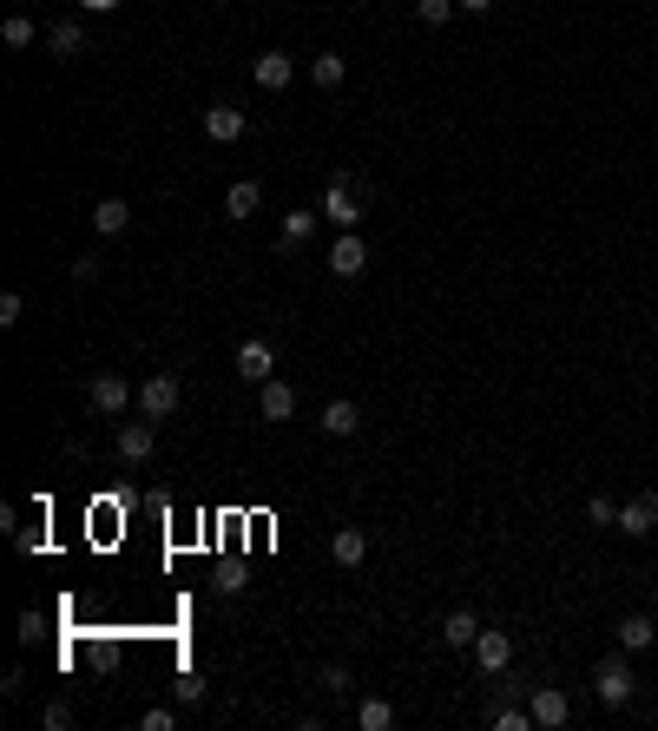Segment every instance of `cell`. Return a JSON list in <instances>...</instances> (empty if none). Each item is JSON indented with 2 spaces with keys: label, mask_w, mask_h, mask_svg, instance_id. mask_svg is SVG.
Wrapping results in <instances>:
<instances>
[{
  "label": "cell",
  "mask_w": 658,
  "mask_h": 731,
  "mask_svg": "<svg viewBox=\"0 0 658 731\" xmlns=\"http://www.w3.org/2000/svg\"><path fill=\"white\" fill-rule=\"evenodd\" d=\"M632 685H639V679H632V666L619 659V652H612V659H599V672H593V692H599L606 705H626V699H632Z\"/></svg>",
  "instance_id": "obj_1"
},
{
  "label": "cell",
  "mask_w": 658,
  "mask_h": 731,
  "mask_svg": "<svg viewBox=\"0 0 658 731\" xmlns=\"http://www.w3.org/2000/svg\"><path fill=\"white\" fill-rule=\"evenodd\" d=\"M178 396H185V389H178V376H145V382H139V415L165 422V415L178 409Z\"/></svg>",
  "instance_id": "obj_2"
},
{
  "label": "cell",
  "mask_w": 658,
  "mask_h": 731,
  "mask_svg": "<svg viewBox=\"0 0 658 731\" xmlns=\"http://www.w3.org/2000/svg\"><path fill=\"white\" fill-rule=\"evenodd\" d=\"M251 80L264 86V93H283V86L297 80V60H290V53H277V47H270V53H257V60H251Z\"/></svg>",
  "instance_id": "obj_3"
},
{
  "label": "cell",
  "mask_w": 658,
  "mask_h": 731,
  "mask_svg": "<svg viewBox=\"0 0 658 731\" xmlns=\"http://www.w3.org/2000/svg\"><path fill=\"white\" fill-rule=\"evenodd\" d=\"M86 402H93L99 415H126V402H132V382H126V376H112V369H106V376H93Z\"/></svg>",
  "instance_id": "obj_4"
},
{
  "label": "cell",
  "mask_w": 658,
  "mask_h": 731,
  "mask_svg": "<svg viewBox=\"0 0 658 731\" xmlns=\"http://www.w3.org/2000/svg\"><path fill=\"white\" fill-rule=\"evenodd\" d=\"M257 415H264V422H290V415H297V389H290V382H257Z\"/></svg>",
  "instance_id": "obj_5"
},
{
  "label": "cell",
  "mask_w": 658,
  "mask_h": 731,
  "mask_svg": "<svg viewBox=\"0 0 658 731\" xmlns=\"http://www.w3.org/2000/svg\"><path fill=\"white\" fill-rule=\"evenodd\" d=\"M244 132H251V119H244V106H204V139L231 145V139H244Z\"/></svg>",
  "instance_id": "obj_6"
},
{
  "label": "cell",
  "mask_w": 658,
  "mask_h": 731,
  "mask_svg": "<svg viewBox=\"0 0 658 731\" xmlns=\"http://www.w3.org/2000/svg\"><path fill=\"white\" fill-rule=\"evenodd\" d=\"M527 712H533V725H540V731H560L566 718H573V705H566V692H560V685H540Z\"/></svg>",
  "instance_id": "obj_7"
},
{
  "label": "cell",
  "mask_w": 658,
  "mask_h": 731,
  "mask_svg": "<svg viewBox=\"0 0 658 731\" xmlns=\"http://www.w3.org/2000/svg\"><path fill=\"white\" fill-rule=\"evenodd\" d=\"M270 369H277V350H270L264 336H251V343L237 350V376L244 382H270Z\"/></svg>",
  "instance_id": "obj_8"
},
{
  "label": "cell",
  "mask_w": 658,
  "mask_h": 731,
  "mask_svg": "<svg viewBox=\"0 0 658 731\" xmlns=\"http://www.w3.org/2000/svg\"><path fill=\"white\" fill-rule=\"evenodd\" d=\"M652 527H658V494H639V501H626V508H619V534L645 541Z\"/></svg>",
  "instance_id": "obj_9"
},
{
  "label": "cell",
  "mask_w": 658,
  "mask_h": 731,
  "mask_svg": "<svg viewBox=\"0 0 658 731\" xmlns=\"http://www.w3.org/2000/svg\"><path fill=\"white\" fill-rule=\"evenodd\" d=\"M152 448H158L152 415H145V422H119V461H145Z\"/></svg>",
  "instance_id": "obj_10"
},
{
  "label": "cell",
  "mask_w": 658,
  "mask_h": 731,
  "mask_svg": "<svg viewBox=\"0 0 658 731\" xmlns=\"http://www.w3.org/2000/svg\"><path fill=\"white\" fill-rule=\"evenodd\" d=\"M323 435H336V442H349V435L362 429V415H356V402L349 396H336V402H323V422H316Z\"/></svg>",
  "instance_id": "obj_11"
},
{
  "label": "cell",
  "mask_w": 658,
  "mask_h": 731,
  "mask_svg": "<svg viewBox=\"0 0 658 731\" xmlns=\"http://www.w3.org/2000/svg\"><path fill=\"white\" fill-rule=\"evenodd\" d=\"M329 271H336V277H362V271H369V251H362L356 231H343V238H336V251H329Z\"/></svg>",
  "instance_id": "obj_12"
},
{
  "label": "cell",
  "mask_w": 658,
  "mask_h": 731,
  "mask_svg": "<svg viewBox=\"0 0 658 731\" xmlns=\"http://www.w3.org/2000/svg\"><path fill=\"white\" fill-rule=\"evenodd\" d=\"M474 659H481V672H507V666H514V639H507V633H487V626H481Z\"/></svg>",
  "instance_id": "obj_13"
},
{
  "label": "cell",
  "mask_w": 658,
  "mask_h": 731,
  "mask_svg": "<svg viewBox=\"0 0 658 731\" xmlns=\"http://www.w3.org/2000/svg\"><path fill=\"white\" fill-rule=\"evenodd\" d=\"M323 211H329L336 224H343V231H356V224H362L356 198H349V178H329V191H323Z\"/></svg>",
  "instance_id": "obj_14"
},
{
  "label": "cell",
  "mask_w": 658,
  "mask_h": 731,
  "mask_svg": "<svg viewBox=\"0 0 658 731\" xmlns=\"http://www.w3.org/2000/svg\"><path fill=\"white\" fill-rule=\"evenodd\" d=\"M329 554L343 560V567H362V560H369V534H362V527H336V534H329Z\"/></svg>",
  "instance_id": "obj_15"
},
{
  "label": "cell",
  "mask_w": 658,
  "mask_h": 731,
  "mask_svg": "<svg viewBox=\"0 0 658 731\" xmlns=\"http://www.w3.org/2000/svg\"><path fill=\"white\" fill-rule=\"evenodd\" d=\"M126 224H132V205H126V198H99V205H93V231H99V238H119Z\"/></svg>",
  "instance_id": "obj_16"
},
{
  "label": "cell",
  "mask_w": 658,
  "mask_h": 731,
  "mask_svg": "<svg viewBox=\"0 0 658 731\" xmlns=\"http://www.w3.org/2000/svg\"><path fill=\"white\" fill-rule=\"evenodd\" d=\"M441 639H448V646H474V639H481V620H474L468 606H461V613H448V620H441Z\"/></svg>",
  "instance_id": "obj_17"
},
{
  "label": "cell",
  "mask_w": 658,
  "mask_h": 731,
  "mask_svg": "<svg viewBox=\"0 0 658 731\" xmlns=\"http://www.w3.org/2000/svg\"><path fill=\"white\" fill-rule=\"evenodd\" d=\"M79 47H86V33H79V20H60V27H47V53H53V60H73Z\"/></svg>",
  "instance_id": "obj_18"
},
{
  "label": "cell",
  "mask_w": 658,
  "mask_h": 731,
  "mask_svg": "<svg viewBox=\"0 0 658 731\" xmlns=\"http://www.w3.org/2000/svg\"><path fill=\"white\" fill-rule=\"evenodd\" d=\"M652 639H658V626L645 620V613H626V620H619V646H626V652H645Z\"/></svg>",
  "instance_id": "obj_19"
},
{
  "label": "cell",
  "mask_w": 658,
  "mask_h": 731,
  "mask_svg": "<svg viewBox=\"0 0 658 731\" xmlns=\"http://www.w3.org/2000/svg\"><path fill=\"white\" fill-rule=\"evenodd\" d=\"M257 205H264V191H257L251 185V178H237V185L231 191H224V211H231V218H251V211Z\"/></svg>",
  "instance_id": "obj_20"
},
{
  "label": "cell",
  "mask_w": 658,
  "mask_h": 731,
  "mask_svg": "<svg viewBox=\"0 0 658 731\" xmlns=\"http://www.w3.org/2000/svg\"><path fill=\"white\" fill-rule=\"evenodd\" d=\"M343 73H349L343 53H316V60H310V80L323 86V93H329V86H343Z\"/></svg>",
  "instance_id": "obj_21"
},
{
  "label": "cell",
  "mask_w": 658,
  "mask_h": 731,
  "mask_svg": "<svg viewBox=\"0 0 658 731\" xmlns=\"http://www.w3.org/2000/svg\"><path fill=\"white\" fill-rule=\"evenodd\" d=\"M356 725H362V731H389V725H395V705H389V699H362V705H356Z\"/></svg>",
  "instance_id": "obj_22"
},
{
  "label": "cell",
  "mask_w": 658,
  "mask_h": 731,
  "mask_svg": "<svg viewBox=\"0 0 658 731\" xmlns=\"http://www.w3.org/2000/svg\"><path fill=\"white\" fill-rule=\"evenodd\" d=\"M310 231H316V211H290V218H283V251H297V244H310Z\"/></svg>",
  "instance_id": "obj_23"
},
{
  "label": "cell",
  "mask_w": 658,
  "mask_h": 731,
  "mask_svg": "<svg viewBox=\"0 0 658 731\" xmlns=\"http://www.w3.org/2000/svg\"><path fill=\"white\" fill-rule=\"evenodd\" d=\"M0 40H7V47H33V40H40V27H33L27 14H7V27H0Z\"/></svg>",
  "instance_id": "obj_24"
},
{
  "label": "cell",
  "mask_w": 658,
  "mask_h": 731,
  "mask_svg": "<svg viewBox=\"0 0 658 731\" xmlns=\"http://www.w3.org/2000/svg\"><path fill=\"white\" fill-rule=\"evenodd\" d=\"M448 14H455V0H415V20L422 27H448Z\"/></svg>",
  "instance_id": "obj_25"
},
{
  "label": "cell",
  "mask_w": 658,
  "mask_h": 731,
  "mask_svg": "<svg viewBox=\"0 0 658 731\" xmlns=\"http://www.w3.org/2000/svg\"><path fill=\"white\" fill-rule=\"evenodd\" d=\"M40 725H47V731H66V725H73V705H66V699L40 705Z\"/></svg>",
  "instance_id": "obj_26"
},
{
  "label": "cell",
  "mask_w": 658,
  "mask_h": 731,
  "mask_svg": "<svg viewBox=\"0 0 658 731\" xmlns=\"http://www.w3.org/2000/svg\"><path fill=\"white\" fill-rule=\"evenodd\" d=\"M533 725V712H520V705H501L494 712V731H527Z\"/></svg>",
  "instance_id": "obj_27"
},
{
  "label": "cell",
  "mask_w": 658,
  "mask_h": 731,
  "mask_svg": "<svg viewBox=\"0 0 658 731\" xmlns=\"http://www.w3.org/2000/svg\"><path fill=\"white\" fill-rule=\"evenodd\" d=\"M586 521H593V527H612V521H619V508H612L606 494H593V501H586Z\"/></svg>",
  "instance_id": "obj_28"
},
{
  "label": "cell",
  "mask_w": 658,
  "mask_h": 731,
  "mask_svg": "<svg viewBox=\"0 0 658 731\" xmlns=\"http://www.w3.org/2000/svg\"><path fill=\"white\" fill-rule=\"evenodd\" d=\"M20 310H27V297H20V290H7V297H0V330H14Z\"/></svg>",
  "instance_id": "obj_29"
},
{
  "label": "cell",
  "mask_w": 658,
  "mask_h": 731,
  "mask_svg": "<svg viewBox=\"0 0 658 731\" xmlns=\"http://www.w3.org/2000/svg\"><path fill=\"white\" fill-rule=\"evenodd\" d=\"M40 633H47V620L40 613H20V646H40Z\"/></svg>",
  "instance_id": "obj_30"
},
{
  "label": "cell",
  "mask_w": 658,
  "mask_h": 731,
  "mask_svg": "<svg viewBox=\"0 0 658 731\" xmlns=\"http://www.w3.org/2000/svg\"><path fill=\"white\" fill-rule=\"evenodd\" d=\"M73 284H99V257H93V251L73 257Z\"/></svg>",
  "instance_id": "obj_31"
},
{
  "label": "cell",
  "mask_w": 658,
  "mask_h": 731,
  "mask_svg": "<svg viewBox=\"0 0 658 731\" xmlns=\"http://www.w3.org/2000/svg\"><path fill=\"white\" fill-rule=\"evenodd\" d=\"M349 685H356V679H349V666H323V692H349Z\"/></svg>",
  "instance_id": "obj_32"
},
{
  "label": "cell",
  "mask_w": 658,
  "mask_h": 731,
  "mask_svg": "<svg viewBox=\"0 0 658 731\" xmlns=\"http://www.w3.org/2000/svg\"><path fill=\"white\" fill-rule=\"evenodd\" d=\"M172 725H178V718L165 712V705H152V712H145V731H172Z\"/></svg>",
  "instance_id": "obj_33"
},
{
  "label": "cell",
  "mask_w": 658,
  "mask_h": 731,
  "mask_svg": "<svg viewBox=\"0 0 658 731\" xmlns=\"http://www.w3.org/2000/svg\"><path fill=\"white\" fill-rule=\"evenodd\" d=\"M461 14H487V7H494V0H455Z\"/></svg>",
  "instance_id": "obj_34"
},
{
  "label": "cell",
  "mask_w": 658,
  "mask_h": 731,
  "mask_svg": "<svg viewBox=\"0 0 658 731\" xmlns=\"http://www.w3.org/2000/svg\"><path fill=\"white\" fill-rule=\"evenodd\" d=\"M86 7H99V14H106V7H119V0H86Z\"/></svg>",
  "instance_id": "obj_35"
}]
</instances>
